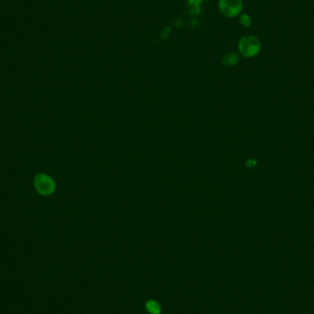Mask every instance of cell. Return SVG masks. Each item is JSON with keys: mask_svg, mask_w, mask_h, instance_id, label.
<instances>
[{"mask_svg": "<svg viewBox=\"0 0 314 314\" xmlns=\"http://www.w3.org/2000/svg\"><path fill=\"white\" fill-rule=\"evenodd\" d=\"M33 185L36 191L43 197H49L53 195L55 191L56 185L54 178L49 175L40 173L37 175L33 180Z\"/></svg>", "mask_w": 314, "mask_h": 314, "instance_id": "1", "label": "cell"}, {"mask_svg": "<svg viewBox=\"0 0 314 314\" xmlns=\"http://www.w3.org/2000/svg\"><path fill=\"white\" fill-rule=\"evenodd\" d=\"M241 55L246 58L254 57L259 54L261 43L259 40L255 36H246L239 41L238 45Z\"/></svg>", "mask_w": 314, "mask_h": 314, "instance_id": "2", "label": "cell"}, {"mask_svg": "<svg viewBox=\"0 0 314 314\" xmlns=\"http://www.w3.org/2000/svg\"><path fill=\"white\" fill-rule=\"evenodd\" d=\"M219 8L221 12L229 18L236 17L243 9L241 0H220Z\"/></svg>", "mask_w": 314, "mask_h": 314, "instance_id": "3", "label": "cell"}, {"mask_svg": "<svg viewBox=\"0 0 314 314\" xmlns=\"http://www.w3.org/2000/svg\"><path fill=\"white\" fill-rule=\"evenodd\" d=\"M146 308L147 311L150 314H160L161 313V306L157 301L154 300H149L146 303Z\"/></svg>", "mask_w": 314, "mask_h": 314, "instance_id": "4", "label": "cell"}, {"mask_svg": "<svg viewBox=\"0 0 314 314\" xmlns=\"http://www.w3.org/2000/svg\"><path fill=\"white\" fill-rule=\"evenodd\" d=\"M239 61V57L235 54H227L223 57V64H225L226 66H232L235 65Z\"/></svg>", "mask_w": 314, "mask_h": 314, "instance_id": "5", "label": "cell"}, {"mask_svg": "<svg viewBox=\"0 0 314 314\" xmlns=\"http://www.w3.org/2000/svg\"><path fill=\"white\" fill-rule=\"evenodd\" d=\"M240 20H241V24H243L245 27H249L251 25V22H252L250 17H249L247 14L241 15Z\"/></svg>", "mask_w": 314, "mask_h": 314, "instance_id": "6", "label": "cell"}]
</instances>
